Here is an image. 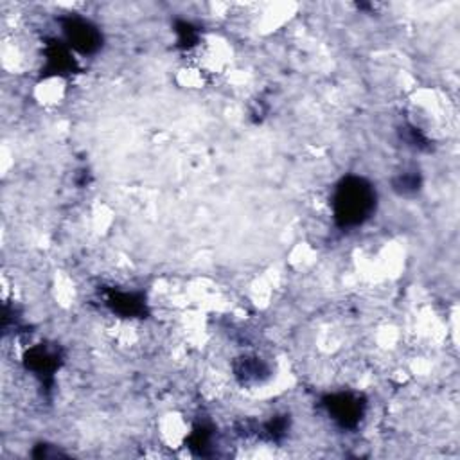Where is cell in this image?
Listing matches in <instances>:
<instances>
[{
	"label": "cell",
	"mask_w": 460,
	"mask_h": 460,
	"mask_svg": "<svg viewBox=\"0 0 460 460\" xmlns=\"http://www.w3.org/2000/svg\"><path fill=\"white\" fill-rule=\"evenodd\" d=\"M338 217L345 223H359L372 208V192L361 181L341 187L338 192Z\"/></svg>",
	"instance_id": "cell-1"
}]
</instances>
